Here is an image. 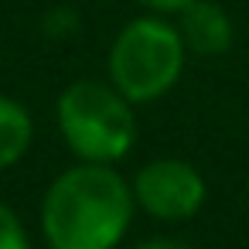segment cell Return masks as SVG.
Returning <instances> with one entry per match:
<instances>
[{
    "instance_id": "6da1fadb",
    "label": "cell",
    "mask_w": 249,
    "mask_h": 249,
    "mask_svg": "<svg viewBox=\"0 0 249 249\" xmlns=\"http://www.w3.org/2000/svg\"><path fill=\"white\" fill-rule=\"evenodd\" d=\"M137 215L133 188L116 164H72L41 198L48 249H116Z\"/></svg>"
},
{
    "instance_id": "7a4b0ae2",
    "label": "cell",
    "mask_w": 249,
    "mask_h": 249,
    "mask_svg": "<svg viewBox=\"0 0 249 249\" xmlns=\"http://www.w3.org/2000/svg\"><path fill=\"white\" fill-rule=\"evenodd\" d=\"M62 143L82 164H120L137 143V109L106 79H75L58 92Z\"/></svg>"
},
{
    "instance_id": "3957f363",
    "label": "cell",
    "mask_w": 249,
    "mask_h": 249,
    "mask_svg": "<svg viewBox=\"0 0 249 249\" xmlns=\"http://www.w3.org/2000/svg\"><path fill=\"white\" fill-rule=\"evenodd\" d=\"M188 48L178 35V24L164 14H140L126 21L106 58V79L133 103H157L164 99L184 72Z\"/></svg>"
},
{
    "instance_id": "277c9868",
    "label": "cell",
    "mask_w": 249,
    "mask_h": 249,
    "mask_svg": "<svg viewBox=\"0 0 249 249\" xmlns=\"http://www.w3.org/2000/svg\"><path fill=\"white\" fill-rule=\"evenodd\" d=\"M133 201L157 222H188L205 208V174L184 157H154L130 178Z\"/></svg>"
},
{
    "instance_id": "5b68a950",
    "label": "cell",
    "mask_w": 249,
    "mask_h": 249,
    "mask_svg": "<svg viewBox=\"0 0 249 249\" xmlns=\"http://www.w3.org/2000/svg\"><path fill=\"white\" fill-rule=\"evenodd\" d=\"M174 24H178V35H181L188 55H198V58H218L235 41L232 18L215 0H195V4H188Z\"/></svg>"
},
{
    "instance_id": "8992f818",
    "label": "cell",
    "mask_w": 249,
    "mask_h": 249,
    "mask_svg": "<svg viewBox=\"0 0 249 249\" xmlns=\"http://www.w3.org/2000/svg\"><path fill=\"white\" fill-rule=\"evenodd\" d=\"M31 143H35V120L28 106L0 92V171H11L14 164H21Z\"/></svg>"
},
{
    "instance_id": "52a82bcc",
    "label": "cell",
    "mask_w": 249,
    "mask_h": 249,
    "mask_svg": "<svg viewBox=\"0 0 249 249\" xmlns=\"http://www.w3.org/2000/svg\"><path fill=\"white\" fill-rule=\"evenodd\" d=\"M0 249H31L28 229L7 201H0Z\"/></svg>"
},
{
    "instance_id": "ba28073f",
    "label": "cell",
    "mask_w": 249,
    "mask_h": 249,
    "mask_svg": "<svg viewBox=\"0 0 249 249\" xmlns=\"http://www.w3.org/2000/svg\"><path fill=\"white\" fill-rule=\"evenodd\" d=\"M137 4L147 7L150 14H164L167 18V14H181L188 4H195V0H137Z\"/></svg>"
},
{
    "instance_id": "9c48e42d",
    "label": "cell",
    "mask_w": 249,
    "mask_h": 249,
    "mask_svg": "<svg viewBox=\"0 0 249 249\" xmlns=\"http://www.w3.org/2000/svg\"><path fill=\"white\" fill-rule=\"evenodd\" d=\"M130 249H195V246H188L184 239H171V235H154V239H143V242H137V246H130Z\"/></svg>"
}]
</instances>
